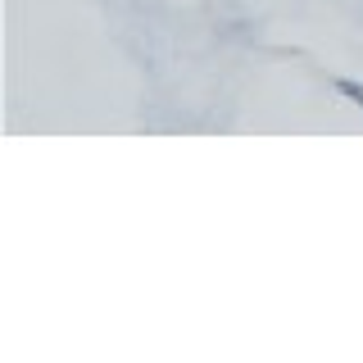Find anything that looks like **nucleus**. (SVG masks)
I'll return each mask as SVG.
<instances>
[{
    "label": "nucleus",
    "mask_w": 363,
    "mask_h": 363,
    "mask_svg": "<svg viewBox=\"0 0 363 363\" xmlns=\"http://www.w3.org/2000/svg\"><path fill=\"white\" fill-rule=\"evenodd\" d=\"M336 91H340V96H345L350 100V105H359L363 109V82H354V77H336V82H332Z\"/></svg>",
    "instance_id": "nucleus-1"
}]
</instances>
